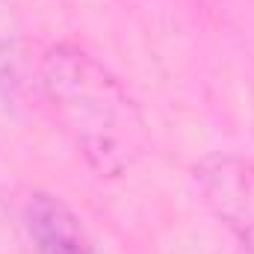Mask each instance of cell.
I'll list each match as a JSON object with an SVG mask.
<instances>
[{
  "label": "cell",
  "mask_w": 254,
  "mask_h": 254,
  "mask_svg": "<svg viewBox=\"0 0 254 254\" xmlns=\"http://www.w3.org/2000/svg\"><path fill=\"white\" fill-rule=\"evenodd\" d=\"M45 101L83 160L119 178L148 151V127L125 83L77 45H54L39 65Z\"/></svg>",
  "instance_id": "1"
},
{
  "label": "cell",
  "mask_w": 254,
  "mask_h": 254,
  "mask_svg": "<svg viewBox=\"0 0 254 254\" xmlns=\"http://www.w3.org/2000/svg\"><path fill=\"white\" fill-rule=\"evenodd\" d=\"M18 86H21V36L9 3L0 0V92L15 95Z\"/></svg>",
  "instance_id": "4"
},
{
  "label": "cell",
  "mask_w": 254,
  "mask_h": 254,
  "mask_svg": "<svg viewBox=\"0 0 254 254\" xmlns=\"http://www.w3.org/2000/svg\"><path fill=\"white\" fill-rule=\"evenodd\" d=\"M24 228L36 254H95L80 219L54 195H30L24 207Z\"/></svg>",
  "instance_id": "3"
},
{
  "label": "cell",
  "mask_w": 254,
  "mask_h": 254,
  "mask_svg": "<svg viewBox=\"0 0 254 254\" xmlns=\"http://www.w3.org/2000/svg\"><path fill=\"white\" fill-rule=\"evenodd\" d=\"M192 178L210 213L234 234L246 254H254V160L213 154L192 166Z\"/></svg>",
  "instance_id": "2"
}]
</instances>
